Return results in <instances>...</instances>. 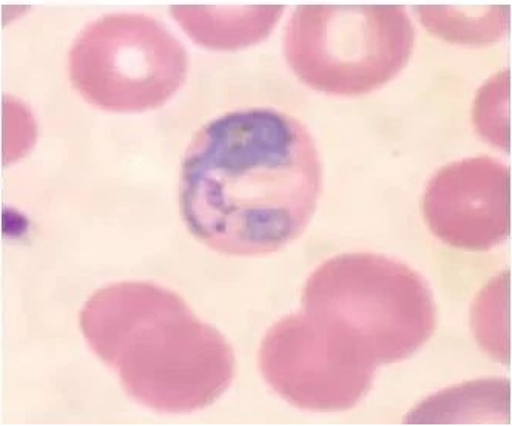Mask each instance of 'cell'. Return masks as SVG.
<instances>
[{"instance_id": "obj_5", "label": "cell", "mask_w": 512, "mask_h": 426, "mask_svg": "<svg viewBox=\"0 0 512 426\" xmlns=\"http://www.w3.org/2000/svg\"><path fill=\"white\" fill-rule=\"evenodd\" d=\"M189 56L166 25L145 14H105L71 45L68 76L98 109L141 113L159 109L186 81Z\"/></svg>"}, {"instance_id": "obj_9", "label": "cell", "mask_w": 512, "mask_h": 426, "mask_svg": "<svg viewBox=\"0 0 512 426\" xmlns=\"http://www.w3.org/2000/svg\"><path fill=\"white\" fill-rule=\"evenodd\" d=\"M415 11L426 30L454 44L488 45L508 30V7H486L474 14L451 7H418Z\"/></svg>"}, {"instance_id": "obj_6", "label": "cell", "mask_w": 512, "mask_h": 426, "mask_svg": "<svg viewBox=\"0 0 512 426\" xmlns=\"http://www.w3.org/2000/svg\"><path fill=\"white\" fill-rule=\"evenodd\" d=\"M422 210L438 240L462 251H489L511 232L509 167L491 156L448 164L429 181Z\"/></svg>"}, {"instance_id": "obj_3", "label": "cell", "mask_w": 512, "mask_h": 426, "mask_svg": "<svg viewBox=\"0 0 512 426\" xmlns=\"http://www.w3.org/2000/svg\"><path fill=\"white\" fill-rule=\"evenodd\" d=\"M301 309L343 329L375 366L409 359L437 326L428 281L408 264L371 252L320 264L304 284Z\"/></svg>"}, {"instance_id": "obj_10", "label": "cell", "mask_w": 512, "mask_h": 426, "mask_svg": "<svg viewBox=\"0 0 512 426\" xmlns=\"http://www.w3.org/2000/svg\"><path fill=\"white\" fill-rule=\"evenodd\" d=\"M509 277L497 275L483 288L472 308L475 339L499 362L509 360Z\"/></svg>"}, {"instance_id": "obj_4", "label": "cell", "mask_w": 512, "mask_h": 426, "mask_svg": "<svg viewBox=\"0 0 512 426\" xmlns=\"http://www.w3.org/2000/svg\"><path fill=\"white\" fill-rule=\"evenodd\" d=\"M414 39V25L398 5H301L287 22L284 55L307 87L360 96L405 68Z\"/></svg>"}, {"instance_id": "obj_7", "label": "cell", "mask_w": 512, "mask_h": 426, "mask_svg": "<svg viewBox=\"0 0 512 426\" xmlns=\"http://www.w3.org/2000/svg\"><path fill=\"white\" fill-rule=\"evenodd\" d=\"M267 385L290 405L306 411H347L374 383V369L347 365L309 334L300 315L281 318L264 335L258 352Z\"/></svg>"}, {"instance_id": "obj_11", "label": "cell", "mask_w": 512, "mask_h": 426, "mask_svg": "<svg viewBox=\"0 0 512 426\" xmlns=\"http://www.w3.org/2000/svg\"><path fill=\"white\" fill-rule=\"evenodd\" d=\"M474 126L485 141L509 150V73L489 79L475 99Z\"/></svg>"}, {"instance_id": "obj_2", "label": "cell", "mask_w": 512, "mask_h": 426, "mask_svg": "<svg viewBox=\"0 0 512 426\" xmlns=\"http://www.w3.org/2000/svg\"><path fill=\"white\" fill-rule=\"evenodd\" d=\"M85 342L125 393L150 410H204L235 379L232 346L178 294L149 281L96 291L79 314Z\"/></svg>"}, {"instance_id": "obj_8", "label": "cell", "mask_w": 512, "mask_h": 426, "mask_svg": "<svg viewBox=\"0 0 512 426\" xmlns=\"http://www.w3.org/2000/svg\"><path fill=\"white\" fill-rule=\"evenodd\" d=\"M175 21L196 44L210 50H240L258 44L272 33L284 7L170 8Z\"/></svg>"}, {"instance_id": "obj_1", "label": "cell", "mask_w": 512, "mask_h": 426, "mask_svg": "<svg viewBox=\"0 0 512 426\" xmlns=\"http://www.w3.org/2000/svg\"><path fill=\"white\" fill-rule=\"evenodd\" d=\"M321 163L303 122L269 107L207 122L182 159L179 209L213 251L261 257L297 240L314 217Z\"/></svg>"}]
</instances>
